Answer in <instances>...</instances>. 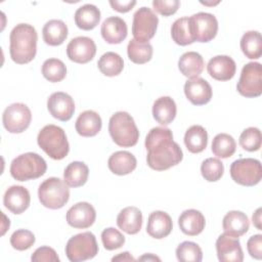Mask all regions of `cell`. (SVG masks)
<instances>
[{
	"instance_id": "obj_32",
	"label": "cell",
	"mask_w": 262,
	"mask_h": 262,
	"mask_svg": "<svg viewBox=\"0 0 262 262\" xmlns=\"http://www.w3.org/2000/svg\"><path fill=\"white\" fill-rule=\"evenodd\" d=\"M89 176L88 166L79 161L70 163L63 171V180L70 187H80L87 182Z\"/></svg>"
},
{
	"instance_id": "obj_20",
	"label": "cell",
	"mask_w": 262,
	"mask_h": 262,
	"mask_svg": "<svg viewBox=\"0 0 262 262\" xmlns=\"http://www.w3.org/2000/svg\"><path fill=\"white\" fill-rule=\"evenodd\" d=\"M100 33L106 43L120 44L127 37V24L119 16H110L103 20L100 28Z\"/></svg>"
},
{
	"instance_id": "obj_47",
	"label": "cell",
	"mask_w": 262,
	"mask_h": 262,
	"mask_svg": "<svg viewBox=\"0 0 262 262\" xmlns=\"http://www.w3.org/2000/svg\"><path fill=\"white\" fill-rule=\"evenodd\" d=\"M136 4V1L131 0V1H118V0H111L110 1V5L112 6V8L116 11L119 12H128L130 11Z\"/></svg>"
},
{
	"instance_id": "obj_17",
	"label": "cell",
	"mask_w": 262,
	"mask_h": 262,
	"mask_svg": "<svg viewBox=\"0 0 262 262\" xmlns=\"http://www.w3.org/2000/svg\"><path fill=\"white\" fill-rule=\"evenodd\" d=\"M184 94L194 105H204L212 98V87L203 78L195 77L187 80L184 84Z\"/></svg>"
},
{
	"instance_id": "obj_14",
	"label": "cell",
	"mask_w": 262,
	"mask_h": 262,
	"mask_svg": "<svg viewBox=\"0 0 262 262\" xmlns=\"http://www.w3.org/2000/svg\"><path fill=\"white\" fill-rule=\"evenodd\" d=\"M47 108L50 115L62 122L69 121L75 112V102L71 95L58 91L52 93L47 99Z\"/></svg>"
},
{
	"instance_id": "obj_1",
	"label": "cell",
	"mask_w": 262,
	"mask_h": 262,
	"mask_svg": "<svg viewBox=\"0 0 262 262\" xmlns=\"http://www.w3.org/2000/svg\"><path fill=\"white\" fill-rule=\"evenodd\" d=\"M144 144L147 150V165L156 171L167 170L178 165L183 159L182 149L173 140V133L169 128L155 127L150 129Z\"/></svg>"
},
{
	"instance_id": "obj_3",
	"label": "cell",
	"mask_w": 262,
	"mask_h": 262,
	"mask_svg": "<svg viewBox=\"0 0 262 262\" xmlns=\"http://www.w3.org/2000/svg\"><path fill=\"white\" fill-rule=\"evenodd\" d=\"M108 132L113 141L122 147L134 146L139 139L138 128L127 112L115 113L108 122Z\"/></svg>"
},
{
	"instance_id": "obj_7",
	"label": "cell",
	"mask_w": 262,
	"mask_h": 262,
	"mask_svg": "<svg viewBox=\"0 0 262 262\" xmlns=\"http://www.w3.org/2000/svg\"><path fill=\"white\" fill-rule=\"evenodd\" d=\"M98 254L95 235L85 231L72 236L66 246V255L72 262H81L94 258Z\"/></svg>"
},
{
	"instance_id": "obj_10",
	"label": "cell",
	"mask_w": 262,
	"mask_h": 262,
	"mask_svg": "<svg viewBox=\"0 0 262 262\" xmlns=\"http://www.w3.org/2000/svg\"><path fill=\"white\" fill-rule=\"evenodd\" d=\"M159 24L157 14L148 7L142 6L133 15L132 34L136 41L148 42L156 34Z\"/></svg>"
},
{
	"instance_id": "obj_50",
	"label": "cell",
	"mask_w": 262,
	"mask_h": 262,
	"mask_svg": "<svg viewBox=\"0 0 262 262\" xmlns=\"http://www.w3.org/2000/svg\"><path fill=\"white\" fill-rule=\"evenodd\" d=\"M138 260L140 261H143V260H147V261H161V259L152 254H146V255H143L141 257L138 258Z\"/></svg>"
},
{
	"instance_id": "obj_16",
	"label": "cell",
	"mask_w": 262,
	"mask_h": 262,
	"mask_svg": "<svg viewBox=\"0 0 262 262\" xmlns=\"http://www.w3.org/2000/svg\"><path fill=\"white\" fill-rule=\"evenodd\" d=\"M216 251L219 261L222 262H242L244 253L238 237L222 233L216 241Z\"/></svg>"
},
{
	"instance_id": "obj_36",
	"label": "cell",
	"mask_w": 262,
	"mask_h": 262,
	"mask_svg": "<svg viewBox=\"0 0 262 262\" xmlns=\"http://www.w3.org/2000/svg\"><path fill=\"white\" fill-rule=\"evenodd\" d=\"M236 148L234 138L227 133L217 134L212 141V152L221 159L230 158Z\"/></svg>"
},
{
	"instance_id": "obj_41",
	"label": "cell",
	"mask_w": 262,
	"mask_h": 262,
	"mask_svg": "<svg viewBox=\"0 0 262 262\" xmlns=\"http://www.w3.org/2000/svg\"><path fill=\"white\" fill-rule=\"evenodd\" d=\"M261 131L256 127L245 129L239 135V145L248 151H256L261 147Z\"/></svg>"
},
{
	"instance_id": "obj_26",
	"label": "cell",
	"mask_w": 262,
	"mask_h": 262,
	"mask_svg": "<svg viewBox=\"0 0 262 262\" xmlns=\"http://www.w3.org/2000/svg\"><path fill=\"white\" fill-rule=\"evenodd\" d=\"M107 166L111 172L116 175H127L133 172L137 166V161L134 155L127 150H119L114 152L107 161Z\"/></svg>"
},
{
	"instance_id": "obj_44",
	"label": "cell",
	"mask_w": 262,
	"mask_h": 262,
	"mask_svg": "<svg viewBox=\"0 0 262 262\" xmlns=\"http://www.w3.org/2000/svg\"><path fill=\"white\" fill-rule=\"evenodd\" d=\"M31 260L33 262H59V257L54 249L43 246L35 250L31 256Z\"/></svg>"
},
{
	"instance_id": "obj_27",
	"label": "cell",
	"mask_w": 262,
	"mask_h": 262,
	"mask_svg": "<svg viewBox=\"0 0 262 262\" xmlns=\"http://www.w3.org/2000/svg\"><path fill=\"white\" fill-rule=\"evenodd\" d=\"M205 68V61L202 55L195 51H187L183 53L178 60V69L180 73L191 79L199 77Z\"/></svg>"
},
{
	"instance_id": "obj_31",
	"label": "cell",
	"mask_w": 262,
	"mask_h": 262,
	"mask_svg": "<svg viewBox=\"0 0 262 262\" xmlns=\"http://www.w3.org/2000/svg\"><path fill=\"white\" fill-rule=\"evenodd\" d=\"M184 144L188 151L199 154L203 151L208 144V133L201 125L190 126L184 134Z\"/></svg>"
},
{
	"instance_id": "obj_45",
	"label": "cell",
	"mask_w": 262,
	"mask_h": 262,
	"mask_svg": "<svg viewBox=\"0 0 262 262\" xmlns=\"http://www.w3.org/2000/svg\"><path fill=\"white\" fill-rule=\"evenodd\" d=\"M180 5L179 0H154V9L164 16H169L174 14Z\"/></svg>"
},
{
	"instance_id": "obj_49",
	"label": "cell",
	"mask_w": 262,
	"mask_h": 262,
	"mask_svg": "<svg viewBox=\"0 0 262 262\" xmlns=\"http://www.w3.org/2000/svg\"><path fill=\"white\" fill-rule=\"evenodd\" d=\"M112 261H135L129 252H123L112 258Z\"/></svg>"
},
{
	"instance_id": "obj_22",
	"label": "cell",
	"mask_w": 262,
	"mask_h": 262,
	"mask_svg": "<svg viewBox=\"0 0 262 262\" xmlns=\"http://www.w3.org/2000/svg\"><path fill=\"white\" fill-rule=\"evenodd\" d=\"M178 225L184 234L189 236L198 235L205 228V216L202 212L195 209L185 210L178 218Z\"/></svg>"
},
{
	"instance_id": "obj_23",
	"label": "cell",
	"mask_w": 262,
	"mask_h": 262,
	"mask_svg": "<svg viewBox=\"0 0 262 262\" xmlns=\"http://www.w3.org/2000/svg\"><path fill=\"white\" fill-rule=\"evenodd\" d=\"M117 225L128 234H136L142 227V213L133 206L126 207L117 216Z\"/></svg>"
},
{
	"instance_id": "obj_8",
	"label": "cell",
	"mask_w": 262,
	"mask_h": 262,
	"mask_svg": "<svg viewBox=\"0 0 262 262\" xmlns=\"http://www.w3.org/2000/svg\"><path fill=\"white\" fill-rule=\"evenodd\" d=\"M232 180L244 186H254L262 178V166L259 160L253 158L238 159L230 165Z\"/></svg>"
},
{
	"instance_id": "obj_37",
	"label": "cell",
	"mask_w": 262,
	"mask_h": 262,
	"mask_svg": "<svg viewBox=\"0 0 262 262\" xmlns=\"http://www.w3.org/2000/svg\"><path fill=\"white\" fill-rule=\"evenodd\" d=\"M171 37L173 41L180 46H186L194 42V39L190 33L187 16L177 18L173 23L171 27Z\"/></svg>"
},
{
	"instance_id": "obj_21",
	"label": "cell",
	"mask_w": 262,
	"mask_h": 262,
	"mask_svg": "<svg viewBox=\"0 0 262 262\" xmlns=\"http://www.w3.org/2000/svg\"><path fill=\"white\" fill-rule=\"evenodd\" d=\"M173 229V222L170 215L164 211H154L149 214L146 225V232L154 238L161 239L168 236Z\"/></svg>"
},
{
	"instance_id": "obj_35",
	"label": "cell",
	"mask_w": 262,
	"mask_h": 262,
	"mask_svg": "<svg viewBox=\"0 0 262 262\" xmlns=\"http://www.w3.org/2000/svg\"><path fill=\"white\" fill-rule=\"evenodd\" d=\"M127 54L132 62L142 64L151 59L152 46L149 42H139L131 39L127 46Z\"/></svg>"
},
{
	"instance_id": "obj_5",
	"label": "cell",
	"mask_w": 262,
	"mask_h": 262,
	"mask_svg": "<svg viewBox=\"0 0 262 262\" xmlns=\"http://www.w3.org/2000/svg\"><path fill=\"white\" fill-rule=\"evenodd\" d=\"M47 164L36 152H26L17 156L10 164V174L17 181L37 179L45 174Z\"/></svg>"
},
{
	"instance_id": "obj_43",
	"label": "cell",
	"mask_w": 262,
	"mask_h": 262,
	"mask_svg": "<svg viewBox=\"0 0 262 262\" xmlns=\"http://www.w3.org/2000/svg\"><path fill=\"white\" fill-rule=\"evenodd\" d=\"M101 242L104 249L113 251L121 248L125 244V236L118 229L107 227L101 232Z\"/></svg>"
},
{
	"instance_id": "obj_18",
	"label": "cell",
	"mask_w": 262,
	"mask_h": 262,
	"mask_svg": "<svg viewBox=\"0 0 262 262\" xmlns=\"http://www.w3.org/2000/svg\"><path fill=\"white\" fill-rule=\"evenodd\" d=\"M31 203L29 190L21 185H12L8 187L3 196V204L13 214H21Z\"/></svg>"
},
{
	"instance_id": "obj_6",
	"label": "cell",
	"mask_w": 262,
	"mask_h": 262,
	"mask_svg": "<svg viewBox=\"0 0 262 262\" xmlns=\"http://www.w3.org/2000/svg\"><path fill=\"white\" fill-rule=\"evenodd\" d=\"M70 186L57 177L45 179L38 188V198L44 207L52 210L62 208L70 199Z\"/></svg>"
},
{
	"instance_id": "obj_40",
	"label": "cell",
	"mask_w": 262,
	"mask_h": 262,
	"mask_svg": "<svg viewBox=\"0 0 262 262\" xmlns=\"http://www.w3.org/2000/svg\"><path fill=\"white\" fill-rule=\"evenodd\" d=\"M224 172L223 163L217 158H208L201 165V173L209 182L218 181Z\"/></svg>"
},
{
	"instance_id": "obj_13",
	"label": "cell",
	"mask_w": 262,
	"mask_h": 262,
	"mask_svg": "<svg viewBox=\"0 0 262 262\" xmlns=\"http://www.w3.org/2000/svg\"><path fill=\"white\" fill-rule=\"evenodd\" d=\"M96 53L94 41L85 36L73 38L67 46L68 57L77 63H87L93 59Z\"/></svg>"
},
{
	"instance_id": "obj_46",
	"label": "cell",
	"mask_w": 262,
	"mask_h": 262,
	"mask_svg": "<svg viewBox=\"0 0 262 262\" xmlns=\"http://www.w3.org/2000/svg\"><path fill=\"white\" fill-rule=\"evenodd\" d=\"M247 250L252 258L260 260L262 258V235L255 234L251 236L247 242Z\"/></svg>"
},
{
	"instance_id": "obj_9",
	"label": "cell",
	"mask_w": 262,
	"mask_h": 262,
	"mask_svg": "<svg viewBox=\"0 0 262 262\" xmlns=\"http://www.w3.org/2000/svg\"><path fill=\"white\" fill-rule=\"evenodd\" d=\"M238 93L248 98L258 97L262 93V67L260 62H248L241 72L236 84Z\"/></svg>"
},
{
	"instance_id": "obj_39",
	"label": "cell",
	"mask_w": 262,
	"mask_h": 262,
	"mask_svg": "<svg viewBox=\"0 0 262 262\" xmlns=\"http://www.w3.org/2000/svg\"><path fill=\"white\" fill-rule=\"evenodd\" d=\"M176 257L180 262H201L203 252L198 244L186 241L177 247Z\"/></svg>"
},
{
	"instance_id": "obj_24",
	"label": "cell",
	"mask_w": 262,
	"mask_h": 262,
	"mask_svg": "<svg viewBox=\"0 0 262 262\" xmlns=\"http://www.w3.org/2000/svg\"><path fill=\"white\" fill-rule=\"evenodd\" d=\"M222 227L225 233L234 237H239L249 230L250 221L245 213L233 210L226 213L223 217Z\"/></svg>"
},
{
	"instance_id": "obj_2",
	"label": "cell",
	"mask_w": 262,
	"mask_h": 262,
	"mask_svg": "<svg viewBox=\"0 0 262 262\" xmlns=\"http://www.w3.org/2000/svg\"><path fill=\"white\" fill-rule=\"evenodd\" d=\"M37 41L38 35L32 25H16L9 35V53L11 59L18 64L32 61L37 53Z\"/></svg>"
},
{
	"instance_id": "obj_25",
	"label": "cell",
	"mask_w": 262,
	"mask_h": 262,
	"mask_svg": "<svg viewBox=\"0 0 262 262\" xmlns=\"http://www.w3.org/2000/svg\"><path fill=\"white\" fill-rule=\"evenodd\" d=\"M101 126L102 121L100 116L91 110L81 113L75 123L76 131L83 137L95 136L101 130Z\"/></svg>"
},
{
	"instance_id": "obj_38",
	"label": "cell",
	"mask_w": 262,
	"mask_h": 262,
	"mask_svg": "<svg viewBox=\"0 0 262 262\" xmlns=\"http://www.w3.org/2000/svg\"><path fill=\"white\" fill-rule=\"evenodd\" d=\"M43 77L49 82L56 83L62 81L67 76V67L62 60L58 58L46 59L41 69Z\"/></svg>"
},
{
	"instance_id": "obj_34",
	"label": "cell",
	"mask_w": 262,
	"mask_h": 262,
	"mask_svg": "<svg viewBox=\"0 0 262 262\" xmlns=\"http://www.w3.org/2000/svg\"><path fill=\"white\" fill-rule=\"evenodd\" d=\"M98 70L107 77H114L121 74L124 69L123 58L116 52L108 51L103 53L97 61Z\"/></svg>"
},
{
	"instance_id": "obj_28",
	"label": "cell",
	"mask_w": 262,
	"mask_h": 262,
	"mask_svg": "<svg viewBox=\"0 0 262 262\" xmlns=\"http://www.w3.org/2000/svg\"><path fill=\"white\" fill-rule=\"evenodd\" d=\"M177 113L176 103L170 96H162L155 100L152 117L161 125H169L175 119Z\"/></svg>"
},
{
	"instance_id": "obj_12",
	"label": "cell",
	"mask_w": 262,
	"mask_h": 262,
	"mask_svg": "<svg viewBox=\"0 0 262 262\" xmlns=\"http://www.w3.org/2000/svg\"><path fill=\"white\" fill-rule=\"evenodd\" d=\"M188 23L194 42L207 43L217 35L218 21L212 13L198 12L188 17Z\"/></svg>"
},
{
	"instance_id": "obj_15",
	"label": "cell",
	"mask_w": 262,
	"mask_h": 262,
	"mask_svg": "<svg viewBox=\"0 0 262 262\" xmlns=\"http://www.w3.org/2000/svg\"><path fill=\"white\" fill-rule=\"evenodd\" d=\"M96 218L94 207L87 202H80L72 206L67 212V222L74 228L84 229L90 227Z\"/></svg>"
},
{
	"instance_id": "obj_4",
	"label": "cell",
	"mask_w": 262,
	"mask_h": 262,
	"mask_svg": "<svg viewBox=\"0 0 262 262\" xmlns=\"http://www.w3.org/2000/svg\"><path fill=\"white\" fill-rule=\"evenodd\" d=\"M37 142L40 148L53 160H62L70 151L66 132L61 127L53 124L46 125L39 131Z\"/></svg>"
},
{
	"instance_id": "obj_33",
	"label": "cell",
	"mask_w": 262,
	"mask_h": 262,
	"mask_svg": "<svg viewBox=\"0 0 262 262\" xmlns=\"http://www.w3.org/2000/svg\"><path fill=\"white\" fill-rule=\"evenodd\" d=\"M241 49L246 57L258 59L262 55V38L258 31H248L241 39Z\"/></svg>"
},
{
	"instance_id": "obj_30",
	"label": "cell",
	"mask_w": 262,
	"mask_h": 262,
	"mask_svg": "<svg viewBox=\"0 0 262 262\" xmlns=\"http://www.w3.org/2000/svg\"><path fill=\"white\" fill-rule=\"evenodd\" d=\"M42 37L50 46L61 45L68 37V27L60 19H50L42 29Z\"/></svg>"
},
{
	"instance_id": "obj_19",
	"label": "cell",
	"mask_w": 262,
	"mask_h": 262,
	"mask_svg": "<svg viewBox=\"0 0 262 262\" xmlns=\"http://www.w3.org/2000/svg\"><path fill=\"white\" fill-rule=\"evenodd\" d=\"M207 71L209 75L217 81H228L233 78L236 64L228 55H216L209 60Z\"/></svg>"
},
{
	"instance_id": "obj_11",
	"label": "cell",
	"mask_w": 262,
	"mask_h": 262,
	"mask_svg": "<svg viewBox=\"0 0 262 262\" xmlns=\"http://www.w3.org/2000/svg\"><path fill=\"white\" fill-rule=\"evenodd\" d=\"M32 113L28 105L21 102L9 104L3 112L2 123L10 133H21L31 124Z\"/></svg>"
},
{
	"instance_id": "obj_48",
	"label": "cell",
	"mask_w": 262,
	"mask_h": 262,
	"mask_svg": "<svg viewBox=\"0 0 262 262\" xmlns=\"http://www.w3.org/2000/svg\"><path fill=\"white\" fill-rule=\"evenodd\" d=\"M261 212H262V209H261V208H258V209L256 210V212H255V213L253 214V216H252L253 224H254V226H255L257 229H259V230L262 229V226H261Z\"/></svg>"
},
{
	"instance_id": "obj_51",
	"label": "cell",
	"mask_w": 262,
	"mask_h": 262,
	"mask_svg": "<svg viewBox=\"0 0 262 262\" xmlns=\"http://www.w3.org/2000/svg\"><path fill=\"white\" fill-rule=\"evenodd\" d=\"M202 4H204V5H210V6H212V5H216V4H218L219 3V1H216V2H201Z\"/></svg>"
},
{
	"instance_id": "obj_29",
	"label": "cell",
	"mask_w": 262,
	"mask_h": 262,
	"mask_svg": "<svg viewBox=\"0 0 262 262\" xmlns=\"http://www.w3.org/2000/svg\"><path fill=\"white\" fill-rule=\"evenodd\" d=\"M74 18L79 29L90 31L99 24L100 10L93 4H84L76 10Z\"/></svg>"
},
{
	"instance_id": "obj_42",
	"label": "cell",
	"mask_w": 262,
	"mask_h": 262,
	"mask_svg": "<svg viewBox=\"0 0 262 262\" xmlns=\"http://www.w3.org/2000/svg\"><path fill=\"white\" fill-rule=\"evenodd\" d=\"M35 235L28 229H17L10 236V245L17 251L30 249L35 244Z\"/></svg>"
}]
</instances>
